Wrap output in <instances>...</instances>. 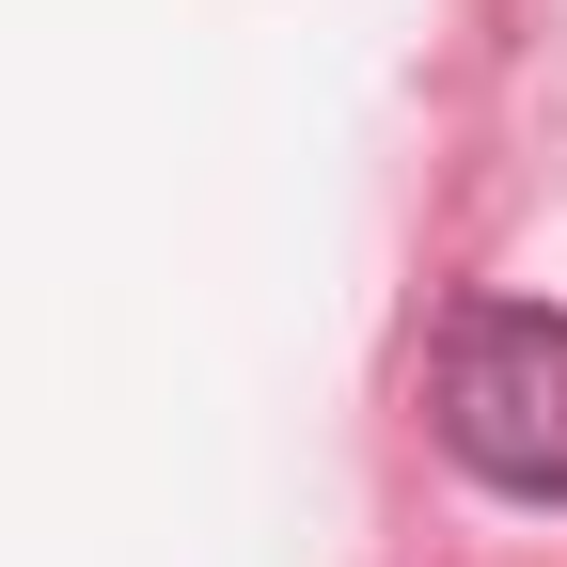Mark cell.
<instances>
[{"label":"cell","instance_id":"cell-1","mask_svg":"<svg viewBox=\"0 0 567 567\" xmlns=\"http://www.w3.org/2000/svg\"><path fill=\"white\" fill-rule=\"evenodd\" d=\"M442 442H457V473L520 488V505H567V316H536V300L457 316V347H442Z\"/></svg>","mask_w":567,"mask_h":567}]
</instances>
